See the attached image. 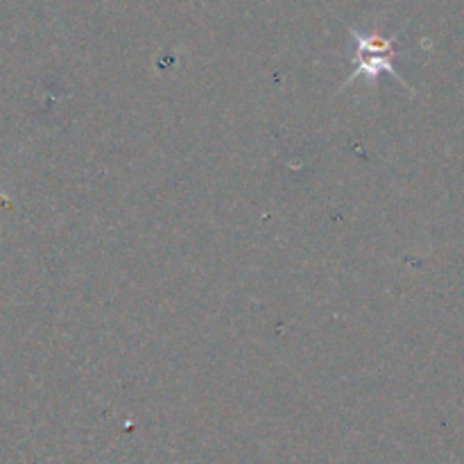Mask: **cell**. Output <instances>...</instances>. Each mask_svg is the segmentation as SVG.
Wrapping results in <instances>:
<instances>
[{
	"label": "cell",
	"mask_w": 464,
	"mask_h": 464,
	"mask_svg": "<svg viewBox=\"0 0 464 464\" xmlns=\"http://www.w3.org/2000/svg\"><path fill=\"white\" fill-rule=\"evenodd\" d=\"M352 39H353V57H352L353 72L347 80V84L349 82L358 80V77L374 80V77L383 75V72L397 77L401 84H406L403 77L397 72V68H394L392 41L383 39V36L379 34H362V32L358 30H352Z\"/></svg>",
	"instance_id": "1"
}]
</instances>
